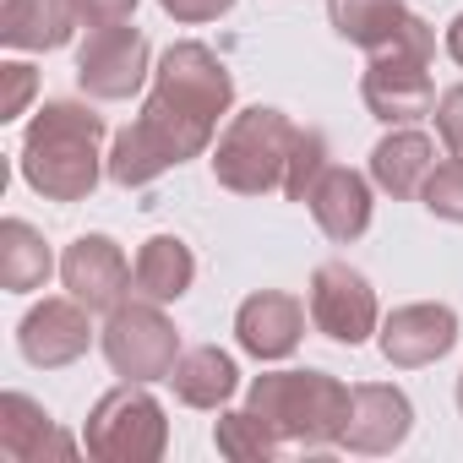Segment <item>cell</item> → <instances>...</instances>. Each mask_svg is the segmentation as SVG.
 Listing matches in <instances>:
<instances>
[{
    "label": "cell",
    "instance_id": "cell-12",
    "mask_svg": "<svg viewBox=\"0 0 463 463\" xmlns=\"http://www.w3.org/2000/svg\"><path fill=\"white\" fill-rule=\"evenodd\" d=\"M235 333H241V344H246L257 360H284V354L300 344V333H306V306H300L295 295L262 289V295H251V300L241 306Z\"/></svg>",
    "mask_w": 463,
    "mask_h": 463
},
{
    "label": "cell",
    "instance_id": "cell-1",
    "mask_svg": "<svg viewBox=\"0 0 463 463\" xmlns=\"http://www.w3.org/2000/svg\"><path fill=\"white\" fill-rule=\"evenodd\" d=\"M229 99H235V82H229L223 61L207 44H175L158 61V82H153V99L142 104L137 126H126L115 137L109 175L120 185H147L169 164L196 158L213 142Z\"/></svg>",
    "mask_w": 463,
    "mask_h": 463
},
{
    "label": "cell",
    "instance_id": "cell-26",
    "mask_svg": "<svg viewBox=\"0 0 463 463\" xmlns=\"http://www.w3.org/2000/svg\"><path fill=\"white\" fill-rule=\"evenodd\" d=\"M137 0H71V12L88 23V28H104V23H126Z\"/></svg>",
    "mask_w": 463,
    "mask_h": 463
},
{
    "label": "cell",
    "instance_id": "cell-11",
    "mask_svg": "<svg viewBox=\"0 0 463 463\" xmlns=\"http://www.w3.org/2000/svg\"><path fill=\"white\" fill-rule=\"evenodd\" d=\"M458 344V317L447 306H403L382 327V349L392 365H430Z\"/></svg>",
    "mask_w": 463,
    "mask_h": 463
},
{
    "label": "cell",
    "instance_id": "cell-29",
    "mask_svg": "<svg viewBox=\"0 0 463 463\" xmlns=\"http://www.w3.org/2000/svg\"><path fill=\"white\" fill-rule=\"evenodd\" d=\"M447 55H452L458 66H463V17H458V23L447 28Z\"/></svg>",
    "mask_w": 463,
    "mask_h": 463
},
{
    "label": "cell",
    "instance_id": "cell-8",
    "mask_svg": "<svg viewBox=\"0 0 463 463\" xmlns=\"http://www.w3.org/2000/svg\"><path fill=\"white\" fill-rule=\"evenodd\" d=\"M77 77L93 99H131L147 77V39L126 23L93 28L82 55H77Z\"/></svg>",
    "mask_w": 463,
    "mask_h": 463
},
{
    "label": "cell",
    "instance_id": "cell-18",
    "mask_svg": "<svg viewBox=\"0 0 463 463\" xmlns=\"http://www.w3.org/2000/svg\"><path fill=\"white\" fill-rule=\"evenodd\" d=\"M430 169H436V147H430V137H420V131H392V137L376 142V153H371V175H376V185L392 191V196H414Z\"/></svg>",
    "mask_w": 463,
    "mask_h": 463
},
{
    "label": "cell",
    "instance_id": "cell-16",
    "mask_svg": "<svg viewBox=\"0 0 463 463\" xmlns=\"http://www.w3.org/2000/svg\"><path fill=\"white\" fill-rule=\"evenodd\" d=\"M327 12H333V28L349 44L371 50V55L398 44L414 28V12L403 6V0H327Z\"/></svg>",
    "mask_w": 463,
    "mask_h": 463
},
{
    "label": "cell",
    "instance_id": "cell-25",
    "mask_svg": "<svg viewBox=\"0 0 463 463\" xmlns=\"http://www.w3.org/2000/svg\"><path fill=\"white\" fill-rule=\"evenodd\" d=\"M436 126H441V142L452 158H463V88H447L436 99Z\"/></svg>",
    "mask_w": 463,
    "mask_h": 463
},
{
    "label": "cell",
    "instance_id": "cell-6",
    "mask_svg": "<svg viewBox=\"0 0 463 463\" xmlns=\"http://www.w3.org/2000/svg\"><path fill=\"white\" fill-rule=\"evenodd\" d=\"M104 354H109V365L126 382H153V376H169L175 371L180 344H175V327L164 322L158 300H142V306H115L109 311Z\"/></svg>",
    "mask_w": 463,
    "mask_h": 463
},
{
    "label": "cell",
    "instance_id": "cell-10",
    "mask_svg": "<svg viewBox=\"0 0 463 463\" xmlns=\"http://www.w3.org/2000/svg\"><path fill=\"white\" fill-rule=\"evenodd\" d=\"M66 289L88 306V311H115L126 300V289H137V262H126V251L104 235H88L66 251L61 262Z\"/></svg>",
    "mask_w": 463,
    "mask_h": 463
},
{
    "label": "cell",
    "instance_id": "cell-4",
    "mask_svg": "<svg viewBox=\"0 0 463 463\" xmlns=\"http://www.w3.org/2000/svg\"><path fill=\"white\" fill-rule=\"evenodd\" d=\"M349 392L344 382L322 376V371H273L251 387V414L268 420V430L279 441H338L344 420H349Z\"/></svg>",
    "mask_w": 463,
    "mask_h": 463
},
{
    "label": "cell",
    "instance_id": "cell-23",
    "mask_svg": "<svg viewBox=\"0 0 463 463\" xmlns=\"http://www.w3.org/2000/svg\"><path fill=\"white\" fill-rule=\"evenodd\" d=\"M218 452H229V458H273L279 452V436L268 430V420L262 414H229V420H218Z\"/></svg>",
    "mask_w": 463,
    "mask_h": 463
},
{
    "label": "cell",
    "instance_id": "cell-21",
    "mask_svg": "<svg viewBox=\"0 0 463 463\" xmlns=\"http://www.w3.org/2000/svg\"><path fill=\"white\" fill-rule=\"evenodd\" d=\"M0 452L6 458H17V463H28V458H39L44 452V441H55L61 452H71V441L66 436H55L50 425H44V414L23 398V392H6V403H0Z\"/></svg>",
    "mask_w": 463,
    "mask_h": 463
},
{
    "label": "cell",
    "instance_id": "cell-14",
    "mask_svg": "<svg viewBox=\"0 0 463 463\" xmlns=\"http://www.w3.org/2000/svg\"><path fill=\"white\" fill-rule=\"evenodd\" d=\"M93 327H88V311L82 300H44L28 322H23V354L33 365H71L82 349H88Z\"/></svg>",
    "mask_w": 463,
    "mask_h": 463
},
{
    "label": "cell",
    "instance_id": "cell-2",
    "mask_svg": "<svg viewBox=\"0 0 463 463\" xmlns=\"http://www.w3.org/2000/svg\"><path fill=\"white\" fill-rule=\"evenodd\" d=\"M99 142L104 120L82 104H44L28 142H23V175L33 191L55 202H82L99 180Z\"/></svg>",
    "mask_w": 463,
    "mask_h": 463
},
{
    "label": "cell",
    "instance_id": "cell-27",
    "mask_svg": "<svg viewBox=\"0 0 463 463\" xmlns=\"http://www.w3.org/2000/svg\"><path fill=\"white\" fill-rule=\"evenodd\" d=\"M229 6H235V0H164V12L180 17V23H207V17H218Z\"/></svg>",
    "mask_w": 463,
    "mask_h": 463
},
{
    "label": "cell",
    "instance_id": "cell-19",
    "mask_svg": "<svg viewBox=\"0 0 463 463\" xmlns=\"http://www.w3.org/2000/svg\"><path fill=\"white\" fill-rule=\"evenodd\" d=\"M191 279H196V262H191V251H185V241H175V235H153L142 251H137V295L142 300H180L185 289H191Z\"/></svg>",
    "mask_w": 463,
    "mask_h": 463
},
{
    "label": "cell",
    "instance_id": "cell-30",
    "mask_svg": "<svg viewBox=\"0 0 463 463\" xmlns=\"http://www.w3.org/2000/svg\"><path fill=\"white\" fill-rule=\"evenodd\" d=\"M458 403H463V382H458Z\"/></svg>",
    "mask_w": 463,
    "mask_h": 463
},
{
    "label": "cell",
    "instance_id": "cell-24",
    "mask_svg": "<svg viewBox=\"0 0 463 463\" xmlns=\"http://www.w3.org/2000/svg\"><path fill=\"white\" fill-rule=\"evenodd\" d=\"M420 196H425V207H430L436 218H452V223H463V158H447V164H436V169L425 175Z\"/></svg>",
    "mask_w": 463,
    "mask_h": 463
},
{
    "label": "cell",
    "instance_id": "cell-5",
    "mask_svg": "<svg viewBox=\"0 0 463 463\" xmlns=\"http://www.w3.org/2000/svg\"><path fill=\"white\" fill-rule=\"evenodd\" d=\"M430 50H436V33L414 17V28H409L398 44H387V50L371 55V71H365V104H371L376 120H387V126H409V120H420V115L436 109V88H430V77H425Z\"/></svg>",
    "mask_w": 463,
    "mask_h": 463
},
{
    "label": "cell",
    "instance_id": "cell-22",
    "mask_svg": "<svg viewBox=\"0 0 463 463\" xmlns=\"http://www.w3.org/2000/svg\"><path fill=\"white\" fill-rule=\"evenodd\" d=\"M0 241H6L0 246V284L6 289H39L50 279V251H44V241L28 223L12 218L6 229H0Z\"/></svg>",
    "mask_w": 463,
    "mask_h": 463
},
{
    "label": "cell",
    "instance_id": "cell-3",
    "mask_svg": "<svg viewBox=\"0 0 463 463\" xmlns=\"http://www.w3.org/2000/svg\"><path fill=\"white\" fill-rule=\"evenodd\" d=\"M295 142H300V126H289V115L262 109V104L241 109L213 147V175H218V185L241 191V196L284 191L289 164H295Z\"/></svg>",
    "mask_w": 463,
    "mask_h": 463
},
{
    "label": "cell",
    "instance_id": "cell-15",
    "mask_svg": "<svg viewBox=\"0 0 463 463\" xmlns=\"http://www.w3.org/2000/svg\"><path fill=\"white\" fill-rule=\"evenodd\" d=\"M306 202H311V218L333 241H360L365 223H371V185L344 164H327L317 175V185L306 191Z\"/></svg>",
    "mask_w": 463,
    "mask_h": 463
},
{
    "label": "cell",
    "instance_id": "cell-13",
    "mask_svg": "<svg viewBox=\"0 0 463 463\" xmlns=\"http://www.w3.org/2000/svg\"><path fill=\"white\" fill-rule=\"evenodd\" d=\"M409 436V398L398 387H354L349 392V420H344V447L354 452H392Z\"/></svg>",
    "mask_w": 463,
    "mask_h": 463
},
{
    "label": "cell",
    "instance_id": "cell-28",
    "mask_svg": "<svg viewBox=\"0 0 463 463\" xmlns=\"http://www.w3.org/2000/svg\"><path fill=\"white\" fill-rule=\"evenodd\" d=\"M28 93H33V71L28 66H6V115H23V104H28Z\"/></svg>",
    "mask_w": 463,
    "mask_h": 463
},
{
    "label": "cell",
    "instance_id": "cell-9",
    "mask_svg": "<svg viewBox=\"0 0 463 463\" xmlns=\"http://www.w3.org/2000/svg\"><path fill=\"white\" fill-rule=\"evenodd\" d=\"M311 322L333 344H365L376 327V295L349 262H327L311 279Z\"/></svg>",
    "mask_w": 463,
    "mask_h": 463
},
{
    "label": "cell",
    "instance_id": "cell-17",
    "mask_svg": "<svg viewBox=\"0 0 463 463\" xmlns=\"http://www.w3.org/2000/svg\"><path fill=\"white\" fill-rule=\"evenodd\" d=\"M77 12L71 0H0V39L17 50H55L66 44Z\"/></svg>",
    "mask_w": 463,
    "mask_h": 463
},
{
    "label": "cell",
    "instance_id": "cell-7",
    "mask_svg": "<svg viewBox=\"0 0 463 463\" xmlns=\"http://www.w3.org/2000/svg\"><path fill=\"white\" fill-rule=\"evenodd\" d=\"M88 452L115 458V463H147L164 452V409L142 387L109 392L93 420H88Z\"/></svg>",
    "mask_w": 463,
    "mask_h": 463
},
{
    "label": "cell",
    "instance_id": "cell-20",
    "mask_svg": "<svg viewBox=\"0 0 463 463\" xmlns=\"http://www.w3.org/2000/svg\"><path fill=\"white\" fill-rule=\"evenodd\" d=\"M169 382H175V392H180L191 409H218L229 392H235L241 371H235V360H229L223 349H185V354L175 360Z\"/></svg>",
    "mask_w": 463,
    "mask_h": 463
}]
</instances>
